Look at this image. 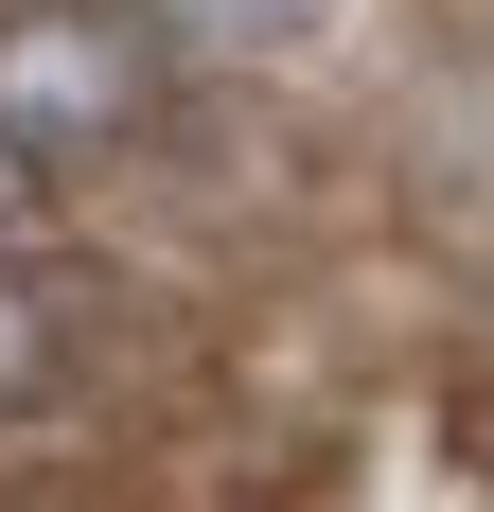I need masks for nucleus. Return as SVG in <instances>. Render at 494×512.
I'll return each instance as SVG.
<instances>
[{
	"instance_id": "nucleus-2",
	"label": "nucleus",
	"mask_w": 494,
	"mask_h": 512,
	"mask_svg": "<svg viewBox=\"0 0 494 512\" xmlns=\"http://www.w3.org/2000/svg\"><path fill=\"white\" fill-rule=\"evenodd\" d=\"M71 354H89V336H71V283L0 248V424H36V407H71Z\"/></svg>"
},
{
	"instance_id": "nucleus-4",
	"label": "nucleus",
	"mask_w": 494,
	"mask_h": 512,
	"mask_svg": "<svg viewBox=\"0 0 494 512\" xmlns=\"http://www.w3.org/2000/svg\"><path fill=\"white\" fill-rule=\"evenodd\" d=\"M36 195H53V159L18 142V124H0V248H18V230H36Z\"/></svg>"
},
{
	"instance_id": "nucleus-1",
	"label": "nucleus",
	"mask_w": 494,
	"mask_h": 512,
	"mask_svg": "<svg viewBox=\"0 0 494 512\" xmlns=\"http://www.w3.org/2000/svg\"><path fill=\"white\" fill-rule=\"evenodd\" d=\"M177 71H195V53L159 36L142 0H0V124H18L53 177L106 159V142H142Z\"/></svg>"
},
{
	"instance_id": "nucleus-3",
	"label": "nucleus",
	"mask_w": 494,
	"mask_h": 512,
	"mask_svg": "<svg viewBox=\"0 0 494 512\" xmlns=\"http://www.w3.org/2000/svg\"><path fill=\"white\" fill-rule=\"evenodd\" d=\"M159 36L195 53V71H247V53H300V36H336L353 0H142Z\"/></svg>"
}]
</instances>
